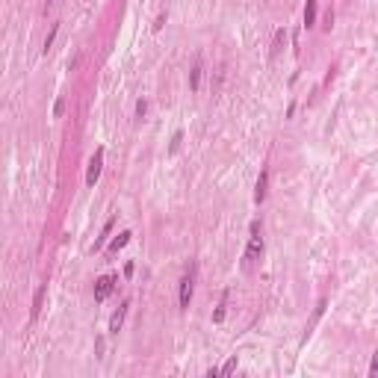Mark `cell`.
Instances as JSON below:
<instances>
[{
  "mask_svg": "<svg viewBox=\"0 0 378 378\" xmlns=\"http://www.w3.org/2000/svg\"><path fill=\"white\" fill-rule=\"evenodd\" d=\"M266 186H269V172L263 169L260 177H257V186H254V201H257V204H263V198H266Z\"/></svg>",
  "mask_w": 378,
  "mask_h": 378,
  "instance_id": "obj_6",
  "label": "cell"
},
{
  "mask_svg": "<svg viewBox=\"0 0 378 378\" xmlns=\"http://www.w3.org/2000/svg\"><path fill=\"white\" fill-rule=\"evenodd\" d=\"M163 24H166V12H163V15L157 18V24H154V30H163Z\"/></svg>",
  "mask_w": 378,
  "mask_h": 378,
  "instance_id": "obj_21",
  "label": "cell"
},
{
  "mask_svg": "<svg viewBox=\"0 0 378 378\" xmlns=\"http://www.w3.org/2000/svg\"><path fill=\"white\" fill-rule=\"evenodd\" d=\"M322 310H325V298H322V301L316 305V310H313V319H310V325L305 328V340H308V337H310V331H313V325H316V322L322 319Z\"/></svg>",
  "mask_w": 378,
  "mask_h": 378,
  "instance_id": "obj_11",
  "label": "cell"
},
{
  "mask_svg": "<svg viewBox=\"0 0 378 378\" xmlns=\"http://www.w3.org/2000/svg\"><path fill=\"white\" fill-rule=\"evenodd\" d=\"M224 301H228V295L222 298V305L216 308V313H213V322H222V319H224Z\"/></svg>",
  "mask_w": 378,
  "mask_h": 378,
  "instance_id": "obj_17",
  "label": "cell"
},
{
  "mask_svg": "<svg viewBox=\"0 0 378 378\" xmlns=\"http://www.w3.org/2000/svg\"><path fill=\"white\" fill-rule=\"evenodd\" d=\"M192 290H195V269H189L186 275L180 278V295H177V301H180V310L189 308V301H192Z\"/></svg>",
  "mask_w": 378,
  "mask_h": 378,
  "instance_id": "obj_2",
  "label": "cell"
},
{
  "mask_svg": "<svg viewBox=\"0 0 378 378\" xmlns=\"http://www.w3.org/2000/svg\"><path fill=\"white\" fill-rule=\"evenodd\" d=\"M116 284H119L116 275H101L98 278V281H95V301H106L109 292L116 290Z\"/></svg>",
  "mask_w": 378,
  "mask_h": 378,
  "instance_id": "obj_3",
  "label": "cell"
},
{
  "mask_svg": "<svg viewBox=\"0 0 378 378\" xmlns=\"http://www.w3.org/2000/svg\"><path fill=\"white\" fill-rule=\"evenodd\" d=\"M237 363H240V361H237V355H231V358H228V363L222 366V375H231V372L237 369Z\"/></svg>",
  "mask_w": 378,
  "mask_h": 378,
  "instance_id": "obj_14",
  "label": "cell"
},
{
  "mask_svg": "<svg viewBox=\"0 0 378 378\" xmlns=\"http://www.w3.org/2000/svg\"><path fill=\"white\" fill-rule=\"evenodd\" d=\"M316 24V0H308L305 3V27H313Z\"/></svg>",
  "mask_w": 378,
  "mask_h": 378,
  "instance_id": "obj_10",
  "label": "cell"
},
{
  "mask_svg": "<svg viewBox=\"0 0 378 378\" xmlns=\"http://www.w3.org/2000/svg\"><path fill=\"white\" fill-rule=\"evenodd\" d=\"M284 45H287V30L281 27V30H275V39H272V51H269V56L275 59L278 53L284 51Z\"/></svg>",
  "mask_w": 378,
  "mask_h": 378,
  "instance_id": "obj_8",
  "label": "cell"
},
{
  "mask_svg": "<svg viewBox=\"0 0 378 378\" xmlns=\"http://www.w3.org/2000/svg\"><path fill=\"white\" fill-rule=\"evenodd\" d=\"M56 30H59V24H53V27H51V33H48V39H45V48H42V51H45V53L51 51V45H53V39H56Z\"/></svg>",
  "mask_w": 378,
  "mask_h": 378,
  "instance_id": "obj_15",
  "label": "cell"
},
{
  "mask_svg": "<svg viewBox=\"0 0 378 378\" xmlns=\"http://www.w3.org/2000/svg\"><path fill=\"white\" fill-rule=\"evenodd\" d=\"M145 112H148V103H145V101H139V103H136V116H139V119H142Z\"/></svg>",
  "mask_w": 378,
  "mask_h": 378,
  "instance_id": "obj_20",
  "label": "cell"
},
{
  "mask_svg": "<svg viewBox=\"0 0 378 378\" xmlns=\"http://www.w3.org/2000/svg\"><path fill=\"white\" fill-rule=\"evenodd\" d=\"M127 242H130V231H121L119 237H116V240L109 242V254H116V251H121V248H124Z\"/></svg>",
  "mask_w": 378,
  "mask_h": 378,
  "instance_id": "obj_9",
  "label": "cell"
},
{
  "mask_svg": "<svg viewBox=\"0 0 378 378\" xmlns=\"http://www.w3.org/2000/svg\"><path fill=\"white\" fill-rule=\"evenodd\" d=\"M101 169H103V148H98L92 160H89V169H86V186H95L98 177H101Z\"/></svg>",
  "mask_w": 378,
  "mask_h": 378,
  "instance_id": "obj_4",
  "label": "cell"
},
{
  "mask_svg": "<svg viewBox=\"0 0 378 378\" xmlns=\"http://www.w3.org/2000/svg\"><path fill=\"white\" fill-rule=\"evenodd\" d=\"M180 142H183V133L177 130V133H174V136H172V145H169V148H172V154H174V151H177V148H180Z\"/></svg>",
  "mask_w": 378,
  "mask_h": 378,
  "instance_id": "obj_18",
  "label": "cell"
},
{
  "mask_svg": "<svg viewBox=\"0 0 378 378\" xmlns=\"http://www.w3.org/2000/svg\"><path fill=\"white\" fill-rule=\"evenodd\" d=\"M260 231H263V224L254 219L251 222V240H248V248L242 254V272H248V275L257 269V263L263 260V237H260Z\"/></svg>",
  "mask_w": 378,
  "mask_h": 378,
  "instance_id": "obj_1",
  "label": "cell"
},
{
  "mask_svg": "<svg viewBox=\"0 0 378 378\" xmlns=\"http://www.w3.org/2000/svg\"><path fill=\"white\" fill-rule=\"evenodd\" d=\"M198 83H201V65L195 62V65H192V71H189V86H192V92L198 89Z\"/></svg>",
  "mask_w": 378,
  "mask_h": 378,
  "instance_id": "obj_12",
  "label": "cell"
},
{
  "mask_svg": "<svg viewBox=\"0 0 378 378\" xmlns=\"http://www.w3.org/2000/svg\"><path fill=\"white\" fill-rule=\"evenodd\" d=\"M109 231H112V219H109V222L103 224L101 237H98V240H95V251H98V248H103V242H106V237H109Z\"/></svg>",
  "mask_w": 378,
  "mask_h": 378,
  "instance_id": "obj_13",
  "label": "cell"
},
{
  "mask_svg": "<svg viewBox=\"0 0 378 378\" xmlns=\"http://www.w3.org/2000/svg\"><path fill=\"white\" fill-rule=\"evenodd\" d=\"M369 375H372V378H378V352L372 355V363H369Z\"/></svg>",
  "mask_w": 378,
  "mask_h": 378,
  "instance_id": "obj_19",
  "label": "cell"
},
{
  "mask_svg": "<svg viewBox=\"0 0 378 378\" xmlns=\"http://www.w3.org/2000/svg\"><path fill=\"white\" fill-rule=\"evenodd\" d=\"M62 112H65V98H56V103H53V116L59 119Z\"/></svg>",
  "mask_w": 378,
  "mask_h": 378,
  "instance_id": "obj_16",
  "label": "cell"
},
{
  "mask_svg": "<svg viewBox=\"0 0 378 378\" xmlns=\"http://www.w3.org/2000/svg\"><path fill=\"white\" fill-rule=\"evenodd\" d=\"M127 308H130V301H124L112 316H109V334H119L121 325H124V316H127Z\"/></svg>",
  "mask_w": 378,
  "mask_h": 378,
  "instance_id": "obj_5",
  "label": "cell"
},
{
  "mask_svg": "<svg viewBox=\"0 0 378 378\" xmlns=\"http://www.w3.org/2000/svg\"><path fill=\"white\" fill-rule=\"evenodd\" d=\"M45 295H48V284H39V290H35V295H33V319L42 313V305H45Z\"/></svg>",
  "mask_w": 378,
  "mask_h": 378,
  "instance_id": "obj_7",
  "label": "cell"
}]
</instances>
